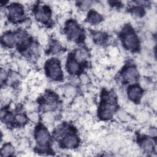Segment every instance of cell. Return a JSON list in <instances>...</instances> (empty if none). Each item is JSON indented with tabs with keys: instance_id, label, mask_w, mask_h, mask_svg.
<instances>
[{
	"instance_id": "cell-6",
	"label": "cell",
	"mask_w": 157,
	"mask_h": 157,
	"mask_svg": "<svg viewBox=\"0 0 157 157\" xmlns=\"http://www.w3.org/2000/svg\"><path fill=\"white\" fill-rule=\"evenodd\" d=\"M65 34L68 39L77 41L82 36V30L75 21L69 20L66 23Z\"/></svg>"
},
{
	"instance_id": "cell-1",
	"label": "cell",
	"mask_w": 157,
	"mask_h": 157,
	"mask_svg": "<svg viewBox=\"0 0 157 157\" xmlns=\"http://www.w3.org/2000/svg\"><path fill=\"white\" fill-rule=\"evenodd\" d=\"M115 97L107 94L103 96L102 101L98 109V116L103 120H110L116 110Z\"/></svg>"
},
{
	"instance_id": "cell-7",
	"label": "cell",
	"mask_w": 157,
	"mask_h": 157,
	"mask_svg": "<svg viewBox=\"0 0 157 157\" xmlns=\"http://www.w3.org/2000/svg\"><path fill=\"white\" fill-rule=\"evenodd\" d=\"M9 19L13 23L23 20L25 17V10L23 6L18 3L10 4L7 8Z\"/></svg>"
},
{
	"instance_id": "cell-12",
	"label": "cell",
	"mask_w": 157,
	"mask_h": 157,
	"mask_svg": "<svg viewBox=\"0 0 157 157\" xmlns=\"http://www.w3.org/2000/svg\"><path fill=\"white\" fill-rule=\"evenodd\" d=\"M66 67L68 72L72 75L78 74L82 71L80 63L77 61L74 56L69 57L67 59L66 64Z\"/></svg>"
},
{
	"instance_id": "cell-10",
	"label": "cell",
	"mask_w": 157,
	"mask_h": 157,
	"mask_svg": "<svg viewBox=\"0 0 157 157\" xmlns=\"http://www.w3.org/2000/svg\"><path fill=\"white\" fill-rule=\"evenodd\" d=\"M144 90L137 85H131L127 90L128 98L129 100L134 102H139L142 98Z\"/></svg>"
},
{
	"instance_id": "cell-18",
	"label": "cell",
	"mask_w": 157,
	"mask_h": 157,
	"mask_svg": "<svg viewBox=\"0 0 157 157\" xmlns=\"http://www.w3.org/2000/svg\"><path fill=\"white\" fill-rule=\"evenodd\" d=\"M55 113L53 112L48 110L45 112L42 115L41 119L44 123L48 124H50L54 123L55 120Z\"/></svg>"
},
{
	"instance_id": "cell-23",
	"label": "cell",
	"mask_w": 157,
	"mask_h": 157,
	"mask_svg": "<svg viewBox=\"0 0 157 157\" xmlns=\"http://www.w3.org/2000/svg\"><path fill=\"white\" fill-rule=\"evenodd\" d=\"M132 12L135 16L139 17L143 16V15L144 13V10L143 7H142L140 6H136L133 8Z\"/></svg>"
},
{
	"instance_id": "cell-15",
	"label": "cell",
	"mask_w": 157,
	"mask_h": 157,
	"mask_svg": "<svg viewBox=\"0 0 157 157\" xmlns=\"http://www.w3.org/2000/svg\"><path fill=\"white\" fill-rule=\"evenodd\" d=\"M1 121L5 124L11 125L15 123V116L11 112L1 110Z\"/></svg>"
},
{
	"instance_id": "cell-24",
	"label": "cell",
	"mask_w": 157,
	"mask_h": 157,
	"mask_svg": "<svg viewBox=\"0 0 157 157\" xmlns=\"http://www.w3.org/2000/svg\"><path fill=\"white\" fill-rule=\"evenodd\" d=\"M7 78H8L7 72L6 71L5 69L1 68V72H0V78H1V83L2 85L7 80Z\"/></svg>"
},
{
	"instance_id": "cell-2",
	"label": "cell",
	"mask_w": 157,
	"mask_h": 157,
	"mask_svg": "<svg viewBox=\"0 0 157 157\" xmlns=\"http://www.w3.org/2000/svg\"><path fill=\"white\" fill-rule=\"evenodd\" d=\"M34 139L39 151L46 152L51 142V136L48 129L42 125L38 126L34 130Z\"/></svg>"
},
{
	"instance_id": "cell-8",
	"label": "cell",
	"mask_w": 157,
	"mask_h": 157,
	"mask_svg": "<svg viewBox=\"0 0 157 157\" xmlns=\"http://www.w3.org/2000/svg\"><path fill=\"white\" fill-rule=\"evenodd\" d=\"M34 14L36 19L42 23H48L52 18V10L50 8L45 4L39 5L34 9Z\"/></svg>"
},
{
	"instance_id": "cell-22",
	"label": "cell",
	"mask_w": 157,
	"mask_h": 157,
	"mask_svg": "<svg viewBox=\"0 0 157 157\" xmlns=\"http://www.w3.org/2000/svg\"><path fill=\"white\" fill-rule=\"evenodd\" d=\"M27 117L31 120V121H32L33 123H37L39 121V119H40L39 115L36 111L28 112V113L27 115Z\"/></svg>"
},
{
	"instance_id": "cell-19",
	"label": "cell",
	"mask_w": 157,
	"mask_h": 157,
	"mask_svg": "<svg viewBox=\"0 0 157 157\" xmlns=\"http://www.w3.org/2000/svg\"><path fill=\"white\" fill-rule=\"evenodd\" d=\"M117 115L118 118L123 122H128L131 120V115L123 109H119L117 111Z\"/></svg>"
},
{
	"instance_id": "cell-11",
	"label": "cell",
	"mask_w": 157,
	"mask_h": 157,
	"mask_svg": "<svg viewBox=\"0 0 157 157\" xmlns=\"http://www.w3.org/2000/svg\"><path fill=\"white\" fill-rule=\"evenodd\" d=\"M18 39L19 34L12 31H7L2 34L1 42L4 47H12L18 43Z\"/></svg>"
},
{
	"instance_id": "cell-25",
	"label": "cell",
	"mask_w": 157,
	"mask_h": 157,
	"mask_svg": "<svg viewBox=\"0 0 157 157\" xmlns=\"http://www.w3.org/2000/svg\"><path fill=\"white\" fill-rule=\"evenodd\" d=\"M147 134L148 137H151V138H155L156 137V134H157V131H156V129L155 127H151L149 129H147Z\"/></svg>"
},
{
	"instance_id": "cell-21",
	"label": "cell",
	"mask_w": 157,
	"mask_h": 157,
	"mask_svg": "<svg viewBox=\"0 0 157 157\" xmlns=\"http://www.w3.org/2000/svg\"><path fill=\"white\" fill-rule=\"evenodd\" d=\"M93 3V2L90 1H82L78 2V6L81 10L85 12L90 10Z\"/></svg>"
},
{
	"instance_id": "cell-4",
	"label": "cell",
	"mask_w": 157,
	"mask_h": 157,
	"mask_svg": "<svg viewBox=\"0 0 157 157\" xmlns=\"http://www.w3.org/2000/svg\"><path fill=\"white\" fill-rule=\"evenodd\" d=\"M121 37L123 44L127 50L135 52L139 48V39L133 29L126 28L123 31Z\"/></svg>"
},
{
	"instance_id": "cell-16",
	"label": "cell",
	"mask_w": 157,
	"mask_h": 157,
	"mask_svg": "<svg viewBox=\"0 0 157 157\" xmlns=\"http://www.w3.org/2000/svg\"><path fill=\"white\" fill-rule=\"evenodd\" d=\"M15 153V148L14 146L10 143H6L4 144L1 148V156L2 157L13 156Z\"/></svg>"
},
{
	"instance_id": "cell-14",
	"label": "cell",
	"mask_w": 157,
	"mask_h": 157,
	"mask_svg": "<svg viewBox=\"0 0 157 157\" xmlns=\"http://www.w3.org/2000/svg\"><path fill=\"white\" fill-rule=\"evenodd\" d=\"M103 20V17L102 15L97 12L95 10H90L87 15L86 17V21L88 23L93 25H96L99 24Z\"/></svg>"
},
{
	"instance_id": "cell-17",
	"label": "cell",
	"mask_w": 157,
	"mask_h": 157,
	"mask_svg": "<svg viewBox=\"0 0 157 157\" xmlns=\"http://www.w3.org/2000/svg\"><path fill=\"white\" fill-rule=\"evenodd\" d=\"M63 92L67 98H72L77 94V89L74 85H67L64 86Z\"/></svg>"
},
{
	"instance_id": "cell-9",
	"label": "cell",
	"mask_w": 157,
	"mask_h": 157,
	"mask_svg": "<svg viewBox=\"0 0 157 157\" xmlns=\"http://www.w3.org/2000/svg\"><path fill=\"white\" fill-rule=\"evenodd\" d=\"M121 76L123 81L125 83H133L136 82L138 78V71L135 66L129 65L123 69Z\"/></svg>"
},
{
	"instance_id": "cell-20",
	"label": "cell",
	"mask_w": 157,
	"mask_h": 157,
	"mask_svg": "<svg viewBox=\"0 0 157 157\" xmlns=\"http://www.w3.org/2000/svg\"><path fill=\"white\" fill-rule=\"evenodd\" d=\"M15 123L20 125H24L28 122V117L23 113H18L15 115Z\"/></svg>"
},
{
	"instance_id": "cell-3",
	"label": "cell",
	"mask_w": 157,
	"mask_h": 157,
	"mask_svg": "<svg viewBox=\"0 0 157 157\" xmlns=\"http://www.w3.org/2000/svg\"><path fill=\"white\" fill-rule=\"evenodd\" d=\"M59 136L61 137V145L67 149H74L78 147L80 139L77 134L73 129H60L58 131Z\"/></svg>"
},
{
	"instance_id": "cell-13",
	"label": "cell",
	"mask_w": 157,
	"mask_h": 157,
	"mask_svg": "<svg viewBox=\"0 0 157 157\" xmlns=\"http://www.w3.org/2000/svg\"><path fill=\"white\" fill-rule=\"evenodd\" d=\"M140 147L143 151L150 153L155 151V143L153 140V138L150 137H144L140 142Z\"/></svg>"
},
{
	"instance_id": "cell-5",
	"label": "cell",
	"mask_w": 157,
	"mask_h": 157,
	"mask_svg": "<svg viewBox=\"0 0 157 157\" xmlns=\"http://www.w3.org/2000/svg\"><path fill=\"white\" fill-rule=\"evenodd\" d=\"M45 72L47 76L53 80H59L63 77V71L60 62L57 59H50L45 63Z\"/></svg>"
}]
</instances>
